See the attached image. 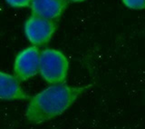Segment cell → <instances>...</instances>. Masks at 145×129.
I'll use <instances>...</instances> for the list:
<instances>
[{
	"label": "cell",
	"mask_w": 145,
	"mask_h": 129,
	"mask_svg": "<svg viewBox=\"0 0 145 129\" xmlns=\"http://www.w3.org/2000/svg\"><path fill=\"white\" fill-rule=\"evenodd\" d=\"M92 85L71 86L63 84L52 85L30 98L25 110L27 121L40 125L56 118L70 108Z\"/></svg>",
	"instance_id": "1"
},
{
	"label": "cell",
	"mask_w": 145,
	"mask_h": 129,
	"mask_svg": "<svg viewBox=\"0 0 145 129\" xmlns=\"http://www.w3.org/2000/svg\"><path fill=\"white\" fill-rule=\"evenodd\" d=\"M69 70V61L60 50L46 48L40 52L39 74L50 85L65 83Z\"/></svg>",
	"instance_id": "2"
},
{
	"label": "cell",
	"mask_w": 145,
	"mask_h": 129,
	"mask_svg": "<svg viewBox=\"0 0 145 129\" xmlns=\"http://www.w3.org/2000/svg\"><path fill=\"white\" fill-rule=\"evenodd\" d=\"M56 29V21L46 19L34 14L25 20L24 26L26 38L32 45L36 47H43L48 44Z\"/></svg>",
	"instance_id": "3"
},
{
	"label": "cell",
	"mask_w": 145,
	"mask_h": 129,
	"mask_svg": "<svg viewBox=\"0 0 145 129\" xmlns=\"http://www.w3.org/2000/svg\"><path fill=\"white\" fill-rule=\"evenodd\" d=\"M40 51L36 45L26 47L17 54L14 64V76L19 82L27 81L39 73Z\"/></svg>",
	"instance_id": "4"
},
{
	"label": "cell",
	"mask_w": 145,
	"mask_h": 129,
	"mask_svg": "<svg viewBox=\"0 0 145 129\" xmlns=\"http://www.w3.org/2000/svg\"><path fill=\"white\" fill-rule=\"evenodd\" d=\"M67 0H32V14L46 19L57 21L68 6Z\"/></svg>",
	"instance_id": "5"
},
{
	"label": "cell",
	"mask_w": 145,
	"mask_h": 129,
	"mask_svg": "<svg viewBox=\"0 0 145 129\" xmlns=\"http://www.w3.org/2000/svg\"><path fill=\"white\" fill-rule=\"evenodd\" d=\"M29 95L22 88L19 80L15 76L0 71V99L27 100Z\"/></svg>",
	"instance_id": "6"
},
{
	"label": "cell",
	"mask_w": 145,
	"mask_h": 129,
	"mask_svg": "<svg viewBox=\"0 0 145 129\" xmlns=\"http://www.w3.org/2000/svg\"><path fill=\"white\" fill-rule=\"evenodd\" d=\"M123 5L133 10L145 9V0H121Z\"/></svg>",
	"instance_id": "7"
},
{
	"label": "cell",
	"mask_w": 145,
	"mask_h": 129,
	"mask_svg": "<svg viewBox=\"0 0 145 129\" xmlns=\"http://www.w3.org/2000/svg\"><path fill=\"white\" fill-rule=\"evenodd\" d=\"M6 1L9 6L15 8L30 7L32 3V0H6Z\"/></svg>",
	"instance_id": "8"
},
{
	"label": "cell",
	"mask_w": 145,
	"mask_h": 129,
	"mask_svg": "<svg viewBox=\"0 0 145 129\" xmlns=\"http://www.w3.org/2000/svg\"><path fill=\"white\" fill-rule=\"evenodd\" d=\"M67 1L70 3H81V2L85 1V0H67Z\"/></svg>",
	"instance_id": "9"
}]
</instances>
